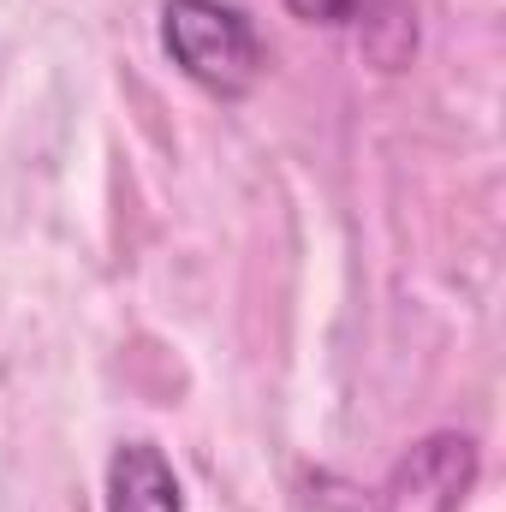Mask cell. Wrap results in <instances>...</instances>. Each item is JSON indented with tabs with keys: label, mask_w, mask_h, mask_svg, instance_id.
Segmentation results:
<instances>
[{
	"label": "cell",
	"mask_w": 506,
	"mask_h": 512,
	"mask_svg": "<svg viewBox=\"0 0 506 512\" xmlns=\"http://www.w3.org/2000/svg\"><path fill=\"white\" fill-rule=\"evenodd\" d=\"M364 6H370V0H286L292 18H304V24H328V30L364 18Z\"/></svg>",
	"instance_id": "cell-4"
},
{
	"label": "cell",
	"mask_w": 506,
	"mask_h": 512,
	"mask_svg": "<svg viewBox=\"0 0 506 512\" xmlns=\"http://www.w3.org/2000/svg\"><path fill=\"white\" fill-rule=\"evenodd\" d=\"M471 483H477V447L465 435H429L423 447H411V459L381 495L393 512H453L471 495Z\"/></svg>",
	"instance_id": "cell-2"
},
{
	"label": "cell",
	"mask_w": 506,
	"mask_h": 512,
	"mask_svg": "<svg viewBox=\"0 0 506 512\" xmlns=\"http://www.w3.org/2000/svg\"><path fill=\"white\" fill-rule=\"evenodd\" d=\"M161 48L191 84H203L221 102L251 96L262 66H268L256 24L227 0H167L161 6Z\"/></svg>",
	"instance_id": "cell-1"
},
{
	"label": "cell",
	"mask_w": 506,
	"mask_h": 512,
	"mask_svg": "<svg viewBox=\"0 0 506 512\" xmlns=\"http://www.w3.org/2000/svg\"><path fill=\"white\" fill-rule=\"evenodd\" d=\"M108 512H185L179 477L161 447L126 441L108 459Z\"/></svg>",
	"instance_id": "cell-3"
}]
</instances>
